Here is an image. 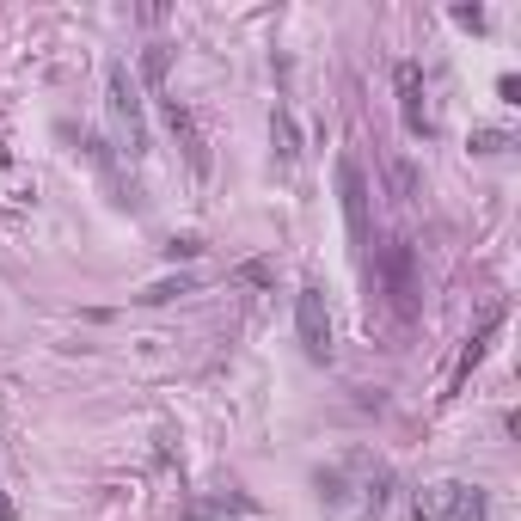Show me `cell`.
Listing matches in <instances>:
<instances>
[{
  "instance_id": "16",
  "label": "cell",
  "mask_w": 521,
  "mask_h": 521,
  "mask_svg": "<svg viewBox=\"0 0 521 521\" xmlns=\"http://www.w3.org/2000/svg\"><path fill=\"white\" fill-rule=\"evenodd\" d=\"M166 252H172V258H197V252H203V240H191V233H184V240H172Z\"/></svg>"
},
{
  "instance_id": "10",
  "label": "cell",
  "mask_w": 521,
  "mask_h": 521,
  "mask_svg": "<svg viewBox=\"0 0 521 521\" xmlns=\"http://www.w3.org/2000/svg\"><path fill=\"white\" fill-rule=\"evenodd\" d=\"M197 289V276H172V282H154V289H141L135 301L141 307H160V301H172V295H191Z\"/></svg>"
},
{
  "instance_id": "8",
  "label": "cell",
  "mask_w": 521,
  "mask_h": 521,
  "mask_svg": "<svg viewBox=\"0 0 521 521\" xmlns=\"http://www.w3.org/2000/svg\"><path fill=\"white\" fill-rule=\"evenodd\" d=\"M497 325H503V307H491V313H485V325H479V331H472V344L460 350V368H454V387L466 381V374H472V368H479V356H485V344L497 338Z\"/></svg>"
},
{
  "instance_id": "15",
  "label": "cell",
  "mask_w": 521,
  "mask_h": 521,
  "mask_svg": "<svg viewBox=\"0 0 521 521\" xmlns=\"http://www.w3.org/2000/svg\"><path fill=\"white\" fill-rule=\"evenodd\" d=\"M497 99H503V105H521V80H515V74L497 80Z\"/></svg>"
},
{
  "instance_id": "9",
  "label": "cell",
  "mask_w": 521,
  "mask_h": 521,
  "mask_svg": "<svg viewBox=\"0 0 521 521\" xmlns=\"http://www.w3.org/2000/svg\"><path fill=\"white\" fill-rule=\"evenodd\" d=\"M270 141H276V160H301V129H295L289 105L270 111Z\"/></svg>"
},
{
  "instance_id": "2",
  "label": "cell",
  "mask_w": 521,
  "mask_h": 521,
  "mask_svg": "<svg viewBox=\"0 0 521 521\" xmlns=\"http://www.w3.org/2000/svg\"><path fill=\"white\" fill-rule=\"evenodd\" d=\"M374 276H381V289L393 295V307H399V313H417L423 282H417V252H411L405 240L374 246Z\"/></svg>"
},
{
  "instance_id": "1",
  "label": "cell",
  "mask_w": 521,
  "mask_h": 521,
  "mask_svg": "<svg viewBox=\"0 0 521 521\" xmlns=\"http://www.w3.org/2000/svg\"><path fill=\"white\" fill-rule=\"evenodd\" d=\"M105 86H111V123H117V135H123V154L129 160H148V117H141V86H135V74L123 68V62H111V74H105Z\"/></svg>"
},
{
  "instance_id": "17",
  "label": "cell",
  "mask_w": 521,
  "mask_h": 521,
  "mask_svg": "<svg viewBox=\"0 0 521 521\" xmlns=\"http://www.w3.org/2000/svg\"><path fill=\"white\" fill-rule=\"evenodd\" d=\"M0 521H19V509H13V497L0 491Z\"/></svg>"
},
{
  "instance_id": "3",
  "label": "cell",
  "mask_w": 521,
  "mask_h": 521,
  "mask_svg": "<svg viewBox=\"0 0 521 521\" xmlns=\"http://www.w3.org/2000/svg\"><path fill=\"white\" fill-rule=\"evenodd\" d=\"M417 521H485V491L448 479L430 497H417Z\"/></svg>"
},
{
  "instance_id": "4",
  "label": "cell",
  "mask_w": 521,
  "mask_h": 521,
  "mask_svg": "<svg viewBox=\"0 0 521 521\" xmlns=\"http://www.w3.org/2000/svg\"><path fill=\"white\" fill-rule=\"evenodd\" d=\"M295 331H301V350L313 362H331V313H325V289H319V282H307V289L295 295Z\"/></svg>"
},
{
  "instance_id": "5",
  "label": "cell",
  "mask_w": 521,
  "mask_h": 521,
  "mask_svg": "<svg viewBox=\"0 0 521 521\" xmlns=\"http://www.w3.org/2000/svg\"><path fill=\"white\" fill-rule=\"evenodd\" d=\"M393 86H399V117L411 135H436V117H430V92H423V68L417 62H399L393 68Z\"/></svg>"
},
{
  "instance_id": "14",
  "label": "cell",
  "mask_w": 521,
  "mask_h": 521,
  "mask_svg": "<svg viewBox=\"0 0 521 521\" xmlns=\"http://www.w3.org/2000/svg\"><path fill=\"white\" fill-rule=\"evenodd\" d=\"M393 184H399V197H417V172H411V166H405V160H399V166H393Z\"/></svg>"
},
{
  "instance_id": "6",
  "label": "cell",
  "mask_w": 521,
  "mask_h": 521,
  "mask_svg": "<svg viewBox=\"0 0 521 521\" xmlns=\"http://www.w3.org/2000/svg\"><path fill=\"white\" fill-rule=\"evenodd\" d=\"M338 197H344V221H350V240L368 246V178L356 160H338Z\"/></svg>"
},
{
  "instance_id": "11",
  "label": "cell",
  "mask_w": 521,
  "mask_h": 521,
  "mask_svg": "<svg viewBox=\"0 0 521 521\" xmlns=\"http://www.w3.org/2000/svg\"><path fill=\"white\" fill-rule=\"evenodd\" d=\"M503 148H509L503 129H479V135H472V154H503Z\"/></svg>"
},
{
  "instance_id": "13",
  "label": "cell",
  "mask_w": 521,
  "mask_h": 521,
  "mask_svg": "<svg viewBox=\"0 0 521 521\" xmlns=\"http://www.w3.org/2000/svg\"><path fill=\"white\" fill-rule=\"evenodd\" d=\"M454 25H466V31H485V7H454Z\"/></svg>"
},
{
  "instance_id": "7",
  "label": "cell",
  "mask_w": 521,
  "mask_h": 521,
  "mask_svg": "<svg viewBox=\"0 0 521 521\" xmlns=\"http://www.w3.org/2000/svg\"><path fill=\"white\" fill-rule=\"evenodd\" d=\"M160 117H166V129L178 135V148H184V160H191V172H209V141H203V129H197V117H191V105L160 99Z\"/></svg>"
},
{
  "instance_id": "12",
  "label": "cell",
  "mask_w": 521,
  "mask_h": 521,
  "mask_svg": "<svg viewBox=\"0 0 521 521\" xmlns=\"http://www.w3.org/2000/svg\"><path fill=\"white\" fill-rule=\"evenodd\" d=\"M141 68H148V80L160 86V80H166V43H148V56H141Z\"/></svg>"
}]
</instances>
